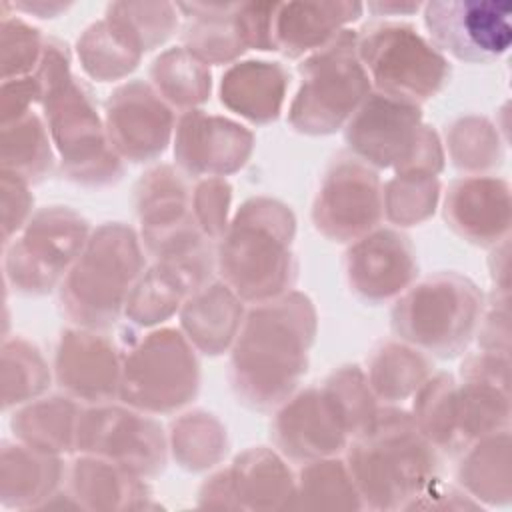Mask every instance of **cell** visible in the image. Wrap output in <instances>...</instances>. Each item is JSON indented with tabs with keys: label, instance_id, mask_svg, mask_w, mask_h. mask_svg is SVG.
<instances>
[{
	"label": "cell",
	"instance_id": "6",
	"mask_svg": "<svg viewBox=\"0 0 512 512\" xmlns=\"http://www.w3.org/2000/svg\"><path fill=\"white\" fill-rule=\"evenodd\" d=\"M356 42L358 30L346 28L300 62V88L288 116L294 130L332 134L370 94V80L358 58Z\"/></svg>",
	"mask_w": 512,
	"mask_h": 512
},
{
	"label": "cell",
	"instance_id": "29",
	"mask_svg": "<svg viewBox=\"0 0 512 512\" xmlns=\"http://www.w3.org/2000/svg\"><path fill=\"white\" fill-rule=\"evenodd\" d=\"M438 198L436 174L402 172L382 188V208L398 226L418 224L434 212Z\"/></svg>",
	"mask_w": 512,
	"mask_h": 512
},
{
	"label": "cell",
	"instance_id": "1",
	"mask_svg": "<svg viewBox=\"0 0 512 512\" xmlns=\"http://www.w3.org/2000/svg\"><path fill=\"white\" fill-rule=\"evenodd\" d=\"M314 332L316 314L306 296L292 292L258 302L232 352L230 378L238 398L258 410L286 400L306 372Z\"/></svg>",
	"mask_w": 512,
	"mask_h": 512
},
{
	"label": "cell",
	"instance_id": "21",
	"mask_svg": "<svg viewBox=\"0 0 512 512\" xmlns=\"http://www.w3.org/2000/svg\"><path fill=\"white\" fill-rule=\"evenodd\" d=\"M122 362L114 346L92 332L76 330L62 336L56 374L62 386L90 402H104L120 388Z\"/></svg>",
	"mask_w": 512,
	"mask_h": 512
},
{
	"label": "cell",
	"instance_id": "2",
	"mask_svg": "<svg viewBox=\"0 0 512 512\" xmlns=\"http://www.w3.org/2000/svg\"><path fill=\"white\" fill-rule=\"evenodd\" d=\"M50 134L66 174L82 184H108L122 174L120 156L104 134L96 106L82 82L70 74L66 44L48 38L38 64Z\"/></svg>",
	"mask_w": 512,
	"mask_h": 512
},
{
	"label": "cell",
	"instance_id": "13",
	"mask_svg": "<svg viewBox=\"0 0 512 512\" xmlns=\"http://www.w3.org/2000/svg\"><path fill=\"white\" fill-rule=\"evenodd\" d=\"M86 242L88 226L76 212L42 210L30 220L24 238L8 252V276L22 290L46 292L76 262Z\"/></svg>",
	"mask_w": 512,
	"mask_h": 512
},
{
	"label": "cell",
	"instance_id": "31",
	"mask_svg": "<svg viewBox=\"0 0 512 512\" xmlns=\"http://www.w3.org/2000/svg\"><path fill=\"white\" fill-rule=\"evenodd\" d=\"M182 280L164 266L146 276L134 286L126 300V314L138 324H152L170 316L178 306V296L184 292Z\"/></svg>",
	"mask_w": 512,
	"mask_h": 512
},
{
	"label": "cell",
	"instance_id": "5",
	"mask_svg": "<svg viewBox=\"0 0 512 512\" xmlns=\"http://www.w3.org/2000/svg\"><path fill=\"white\" fill-rule=\"evenodd\" d=\"M142 268L144 256L134 232L122 224H104L88 238L62 284L66 314L86 328L110 326Z\"/></svg>",
	"mask_w": 512,
	"mask_h": 512
},
{
	"label": "cell",
	"instance_id": "36",
	"mask_svg": "<svg viewBox=\"0 0 512 512\" xmlns=\"http://www.w3.org/2000/svg\"><path fill=\"white\" fill-rule=\"evenodd\" d=\"M8 10L16 14H26V16H36V18H56L62 12H66L72 2H58V0H32V2H2Z\"/></svg>",
	"mask_w": 512,
	"mask_h": 512
},
{
	"label": "cell",
	"instance_id": "16",
	"mask_svg": "<svg viewBox=\"0 0 512 512\" xmlns=\"http://www.w3.org/2000/svg\"><path fill=\"white\" fill-rule=\"evenodd\" d=\"M274 436L294 458H320L338 452L352 428L336 396L324 386L292 398L274 422Z\"/></svg>",
	"mask_w": 512,
	"mask_h": 512
},
{
	"label": "cell",
	"instance_id": "9",
	"mask_svg": "<svg viewBox=\"0 0 512 512\" xmlns=\"http://www.w3.org/2000/svg\"><path fill=\"white\" fill-rule=\"evenodd\" d=\"M196 388V356L188 340L172 328L148 334L122 360L118 394L134 408L168 412L188 402Z\"/></svg>",
	"mask_w": 512,
	"mask_h": 512
},
{
	"label": "cell",
	"instance_id": "4",
	"mask_svg": "<svg viewBox=\"0 0 512 512\" xmlns=\"http://www.w3.org/2000/svg\"><path fill=\"white\" fill-rule=\"evenodd\" d=\"M482 292L456 272H440L408 286L392 308V330L424 354L454 358L482 320Z\"/></svg>",
	"mask_w": 512,
	"mask_h": 512
},
{
	"label": "cell",
	"instance_id": "32",
	"mask_svg": "<svg viewBox=\"0 0 512 512\" xmlns=\"http://www.w3.org/2000/svg\"><path fill=\"white\" fill-rule=\"evenodd\" d=\"M44 38L38 28L30 26L16 12H8L2 6V62L4 80L10 74H24L40 64L44 52Z\"/></svg>",
	"mask_w": 512,
	"mask_h": 512
},
{
	"label": "cell",
	"instance_id": "7",
	"mask_svg": "<svg viewBox=\"0 0 512 512\" xmlns=\"http://www.w3.org/2000/svg\"><path fill=\"white\" fill-rule=\"evenodd\" d=\"M358 58L378 94L420 104L450 78L446 56L412 24L380 20L358 30Z\"/></svg>",
	"mask_w": 512,
	"mask_h": 512
},
{
	"label": "cell",
	"instance_id": "30",
	"mask_svg": "<svg viewBox=\"0 0 512 512\" xmlns=\"http://www.w3.org/2000/svg\"><path fill=\"white\" fill-rule=\"evenodd\" d=\"M40 120L32 114L16 118L14 142L4 140V168L20 178H40L50 170V146Z\"/></svg>",
	"mask_w": 512,
	"mask_h": 512
},
{
	"label": "cell",
	"instance_id": "18",
	"mask_svg": "<svg viewBox=\"0 0 512 512\" xmlns=\"http://www.w3.org/2000/svg\"><path fill=\"white\" fill-rule=\"evenodd\" d=\"M252 148V134L242 126L210 116L200 110H188L176 126L178 162L194 174H228L238 170Z\"/></svg>",
	"mask_w": 512,
	"mask_h": 512
},
{
	"label": "cell",
	"instance_id": "25",
	"mask_svg": "<svg viewBox=\"0 0 512 512\" xmlns=\"http://www.w3.org/2000/svg\"><path fill=\"white\" fill-rule=\"evenodd\" d=\"M104 18L138 52L164 44L178 28L180 10L172 2H110Z\"/></svg>",
	"mask_w": 512,
	"mask_h": 512
},
{
	"label": "cell",
	"instance_id": "35",
	"mask_svg": "<svg viewBox=\"0 0 512 512\" xmlns=\"http://www.w3.org/2000/svg\"><path fill=\"white\" fill-rule=\"evenodd\" d=\"M278 2H238L236 24L246 48L276 50L274 14Z\"/></svg>",
	"mask_w": 512,
	"mask_h": 512
},
{
	"label": "cell",
	"instance_id": "26",
	"mask_svg": "<svg viewBox=\"0 0 512 512\" xmlns=\"http://www.w3.org/2000/svg\"><path fill=\"white\" fill-rule=\"evenodd\" d=\"M150 76L158 94L178 108H192L202 104L210 94V70L184 46H174L162 52Z\"/></svg>",
	"mask_w": 512,
	"mask_h": 512
},
{
	"label": "cell",
	"instance_id": "8",
	"mask_svg": "<svg viewBox=\"0 0 512 512\" xmlns=\"http://www.w3.org/2000/svg\"><path fill=\"white\" fill-rule=\"evenodd\" d=\"M346 142L356 158L398 172L436 174L442 150L436 134L422 124L418 104L370 92L346 126Z\"/></svg>",
	"mask_w": 512,
	"mask_h": 512
},
{
	"label": "cell",
	"instance_id": "12",
	"mask_svg": "<svg viewBox=\"0 0 512 512\" xmlns=\"http://www.w3.org/2000/svg\"><path fill=\"white\" fill-rule=\"evenodd\" d=\"M384 214L376 172L354 154L338 156L316 194L314 226L334 242H352L372 232Z\"/></svg>",
	"mask_w": 512,
	"mask_h": 512
},
{
	"label": "cell",
	"instance_id": "17",
	"mask_svg": "<svg viewBox=\"0 0 512 512\" xmlns=\"http://www.w3.org/2000/svg\"><path fill=\"white\" fill-rule=\"evenodd\" d=\"M78 446L100 452L132 466H152L162 460L164 438L160 426L122 408H92L78 418Z\"/></svg>",
	"mask_w": 512,
	"mask_h": 512
},
{
	"label": "cell",
	"instance_id": "22",
	"mask_svg": "<svg viewBox=\"0 0 512 512\" xmlns=\"http://www.w3.org/2000/svg\"><path fill=\"white\" fill-rule=\"evenodd\" d=\"M288 80L286 68L278 62H236L222 76L220 100L232 112L264 124L280 114Z\"/></svg>",
	"mask_w": 512,
	"mask_h": 512
},
{
	"label": "cell",
	"instance_id": "14",
	"mask_svg": "<svg viewBox=\"0 0 512 512\" xmlns=\"http://www.w3.org/2000/svg\"><path fill=\"white\" fill-rule=\"evenodd\" d=\"M174 114L144 82L116 88L106 102V136L114 152L132 162L160 156L172 134Z\"/></svg>",
	"mask_w": 512,
	"mask_h": 512
},
{
	"label": "cell",
	"instance_id": "23",
	"mask_svg": "<svg viewBox=\"0 0 512 512\" xmlns=\"http://www.w3.org/2000/svg\"><path fill=\"white\" fill-rule=\"evenodd\" d=\"M238 2H182L178 4L182 42L204 64H226L246 48L238 24Z\"/></svg>",
	"mask_w": 512,
	"mask_h": 512
},
{
	"label": "cell",
	"instance_id": "27",
	"mask_svg": "<svg viewBox=\"0 0 512 512\" xmlns=\"http://www.w3.org/2000/svg\"><path fill=\"white\" fill-rule=\"evenodd\" d=\"M428 360L424 352L406 344H386L370 360V384L380 398L402 400L426 382Z\"/></svg>",
	"mask_w": 512,
	"mask_h": 512
},
{
	"label": "cell",
	"instance_id": "11",
	"mask_svg": "<svg viewBox=\"0 0 512 512\" xmlns=\"http://www.w3.org/2000/svg\"><path fill=\"white\" fill-rule=\"evenodd\" d=\"M428 40L456 60L490 64L512 44V4L498 0H432L422 4Z\"/></svg>",
	"mask_w": 512,
	"mask_h": 512
},
{
	"label": "cell",
	"instance_id": "15",
	"mask_svg": "<svg viewBox=\"0 0 512 512\" xmlns=\"http://www.w3.org/2000/svg\"><path fill=\"white\" fill-rule=\"evenodd\" d=\"M416 254L396 230H376L354 240L346 252L350 290L370 304L400 296L416 278Z\"/></svg>",
	"mask_w": 512,
	"mask_h": 512
},
{
	"label": "cell",
	"instance_id": "20",
	"mask_svg": "<svg viewBox=\"0 0 512 512\" xmlns=\"http://www.w3.org/2000/svg\"><path fill=\"white\" fill-rule=\"evenodd\" d=\"M362 12L364 4L350 0L278 2L274 14L276 50L290 58L308 56L334 40Z\"/></svg>",
	"mask_w": 512,
	"mask_h": 512
},
{
	"label": "cell",
	"instance_id": "3",
	"mask_svg": "<svg viewBox=\"0 0 512 512\" xmlns=\"http://www.w3.org/2000/svg\"><path fill=\"white\" fill-rule=\"evenodd\" d=\"M292 236L294 218L284 204L270 198L242 204L218 250L220 276L228 288L250 302L278 298L294 280Z\"/></svg>",
	"mask_w": 512,
	"mask_h": 512
},
{
	"label": "cell",
	"instance_id": "33",
	"mask_svg": "<svg viewBox=\"0 0 512 512\" xmlns=\"http://www.w3.org/2000/svg\"><path fill=\"white\" fill-rule=\"evenodd\" d=\"M454 128L452 156L460 168L482 170L500 162L502 152L498 146V134H494L486 120L462 118Z\"/></svg>",
	"mask_w": 512,
	"mask_h": 512
},
{
	"label": "cell",
	"instance_id": "19",
	"mask_svg": "<svg viewBox=\"0 0 512 512\" xmlns=\"http://www.w3.org/2000/svg\"><path fill=\"white\" fill-rule=\"evenodd\" d=\"M446 222L468 242L488 246L508 240L510 188L492 176H468L450 184L444 202Z\"/></svg>",
	"mask_w": 512,
	"mask_h": 512
},
{
	"label": "cell",
	"instance_id": "28",
	"mask_svg": "<svg viewBox=\"0 0 512 512\" xmlns=\"http://www.w3.org/2000/svg\"><path fill=\"white\" fill-rule=\"evenodd\" d=\"M78 56L90 76L106 82L122 78L134 70L142 52L126 42L114 26L102 18L90 24L78 38Z\"/></svg>",
	"mask_w": 512,
	"mask_h": 512
},
{
	"label": "cell",
	"instance_id": "24",
	"mask_svg": "<svg viewBox=\"0 0 512 512\" xmlns=\"http://www.w3.org/2000/svg\"><path fill=\"white\" fill-rule=\"evenodd\" d=\"M240 298L222 284L202 286L192 292L182 308V324L206 354H220L238 336L242 326Z\"/></svg>",
	"mask_w": 512,
	"mask_h": 512
},
{
	"label": "cell",
	"instance_id": "37",
	"mask_svg": "<svg viewBox=\"0 0 512 512\" xmlns=\"http://www.w3.org/2000/svg\"><path fill=\"white\" fill-rule=\"evenodd\" d=\"M368 12L374 16H410L422 10V4L418 2H368L364 4Z\"/></svg>",
	"mask_w": 512,
	"mask_h": 512
},
{
	"label": "cell",
	"instance_id": "34",
	"mask_svg": "<svg viewBox=\"0 0 512 512\" xmlns=\"http://www.w3.org/2000/svg\"><path fill=\"white\" fill-rule=\"evenodd\" d=\"M230 204V188L222 180H206L196 186L194 212L196 224L208 238H222L226 232V208Z\"/></svg>",
	"mask_w": 512,
	"mask_h": 512
},
{
	"label": "cell",
	"instance_id": "10",
	"mask_svg": "<svg viewBox=\"0 0 512 512\" xmlns=\"http://www.w3.org/2000/svg\"><path fill=\"white\" fill-rule=\"evenodd\" d=\"M430 466H434L432 442L402 410H376L350 446V470L360 480L384 478L388 480L386 488L396 486L400 494L426 482Z\"/></svg>",
	"mask_w": 512,
	"mask_h": 512
}]
</instances>
